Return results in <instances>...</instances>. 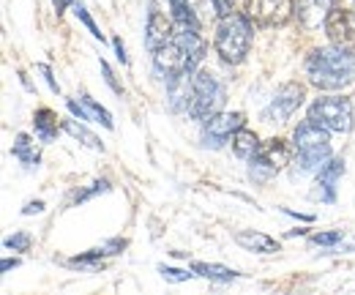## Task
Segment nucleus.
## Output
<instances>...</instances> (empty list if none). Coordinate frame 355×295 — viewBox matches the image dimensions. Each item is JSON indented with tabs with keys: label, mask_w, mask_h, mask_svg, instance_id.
I'll return each mask as SVG.
<instances>
[{
	"label": "nucleus",
	"mask_w": 355,
	"mask_h": 295,
	"mask_svg": "<svg viewBox=\"0 0 355 295\" xmlns=\"http://www.w3.org/2000/svg\"><path fill=\"white\" fill-rule=\"evenodd\" d=\"M243 112H216L208 121H202V145L205 148H222L238 128H243Z\"/></svg>",
	"instance_id": "1a4fd4ad"
},
{
	"label": "nucleus",
	"mask_w": 355,
	"mask_h": 295,
	"mask_svg": "<svg viewBox=\"0 0 355 295\" xmlns=\"http://www.w3.org/2000/svg\"><path fill=\"white\" fill-rule=\"evenodd\" d=\"M101 71H104V80H107V85H110V87H112L115 93H123V87H121V83L115 80V74H112V69H110V66H107L104 60H101Z\"/></svg>",
	"instance_id": "c756f323"
},
{
	"label": "nucleus",
	"mask_w": 355,
	"mask_h": 295,
	"mask_svg": "<svg viewBox=\"0 0 355 295\" xmlns=\"http://www.w3.org/2000/svg\"><path fill=\"white\" fill-rule=\"evenodd\" d=\"M295 14V0H246V17L260 28H279Z\"/></svg>",
	"instance_id": "0eeeda50"
},
{
	"label": "nucleus",
	"mask_w": 355,
	"mask_h": 295,
	"mask_svg": "<svg viewBox=\"0 0 355 295\" xmlns=\"http://www.w3.org/2000/svg\"><path fill=\"white\" fill-rule=\"evenodd\" d=\"M3 246H6V249H14V252H28V249H31V235H28V233H17V235L6 238Z\"/></svg>",
	"instance_id": "c85d7f7f"
},
{
	"label": "nucleus",
	"mask_w": 355,
	"mask_h": 295,
	"mask_svg": "<svg viewBox=\"0 0 355 295\" xmlns=\"http://www.w3.org/2000/svg\"><path fill=\"white\" fill-rule=\"evenodd\" d=\"M214 47L224 63H232V66L243 63L249 55V47H252V19L246 14H235V11L227 17H219Z\"/></svg>",
	"instance_id": "f03ea898"
},
{
	"label": "nucleus",
	"mask_w": 355,
	"mask_h": 295,
	"mask_svg": "<svg viewBox=\"0 0 355 295\" xmlns=\"http://www.w3.org/2000/svg\"><path fill=\"white\" fill-rule=\"evenodd\" d=\"M290 159H293V151H290V145H287L284 140H268L266 145H260V151H257V156H254V162L266 165V167H270L273 172L287 167Z\"/></svg>",
	"instance_id": "4468645a"
},
{
	"label": "nucleus",
	"mask_w": 355,
	"mask_h": 295,
	"mask_svg": "<svg viewBox=\"0 0 355 295\" xmlns=\"http://www.w3.org/2000/svg\"><path fill=\"white\" fill-rule=\"evenodd\" d=\"M167 3H170L175 28H197V31H200V22H197V17H194L189 0H167Z\"/></svg>",
	"instance_id": "4be33fe9"
},
{
	"label": "nucleus",
	"mask_w": 355,
	"mask_h": 295,
	"mask_svg": "<svg viewBox=\"0 0 355 295\" xmlns=\"http://www.w3.org/2000/svg\"><path fill=\"white\" fill-rule=\"evenodd\" d=\"M304 99H306L304 85L284 83L276 90V96L270 99V104L263 110V121H266V124H276V126L287 124V121L298 112V107L304 104Z\"/></svg>",
	"instance_id": "423d86ee"
},
{
	"label": "nucleus",
	"mask_w": 355,
	"mask_h": 295,
	"mask_svg": "<svg viewBox=\"0 0 355 295\" xmlns=\"http://www.w3.org/2000/svg\"><path fill=\"white\" fill-rule=\"evenodd\" d=\"M101 249H104L107 254H121L123 249H126V241L112 238V241H104V244H101Z\"/></svg>",
	"instance_id": "7c9ffc66"
},
{
	"label": "nucleus",
	"mask_w": 355,
	"mask_h": 295,
	"mask_svg": "<svg viewBox=\"0 0 355 295\" xmlns=\"http://www.w3.org/2000/svg\"><path fill=\"white\" fill-rule=\"evenodd\" d=\"M69 110H71V115L74 118H80V121H96V124H101L104 128H112V115L101 107V104H96L90 96H80V101L77 99H69Z\"/></svg>",
	"instance_id": "ddd939ff"
},
{
	"label": "nucleus",
	"mask_w": 355,
	"mask_h": 295,
	"mask_svg": "<svg viewBox=\"0 0 355 295\" xmlns=\"http://www.w3.org/2000/svg\"><path fill=\"white\" fill-rule=\"evenodd\" d=\"M63 128H66V131H69V134H71L74 140H80V142H85V145H88V148H93V151H104V145H101V140H98V137H96L93 131H88V128H85V126H80L77 121H66V124H63Z\"/></svg>",
	"instance_id": "b1692460"
},
{
	"label": "nucleus",
	"mask_w": 355,
	"mask_h": 295,
	"mask_svg": "<svg viewBox=\"0 0 355 295\" xmlns=\"http://www.w3.org/2000/svg\"><path fill=\"white\" fill-rule=\"evenodd\" d=\"M175 39V25L159 11V8H150L148 14V25H145V44L150 52H156L159 47L170 44Z\"/></svg>",
	"instance_id": "f8f14e48"
},
{
	"label": "nucleus",
	"mask_w": 355,
	"mask_h": 295,
	"mask_svg": "<svg viewBox=\"0 0 355 295\" xmlns=\"http://www.w3.org/2000/svg\"><path fill=\"white\" fill-rule=\"evenodd\" d=\"M257 151H260V140H257L254 131H249V128L243 126L232 134V153L238 159H249L252 162L257 156Z\"/></svg>",
	"instance_id": "a211bd4d"
},
{
	"label": "nucleus",
	"mask_w": 355,
	"mask_h": 295,
	"mask_svg": "<svg viewBox=\"0 0 355 295\" xmlns=\"http://www.w3.org/2000/svg\"><path fill=\"white\" fill-rule=\"evenodd\" d=\"M104 192H110V183L107 180H96V183H90V189H83V192L74 194V203H85V200L96 197V194H104Z\"/></svg>",
	"instance_id": "cd10ccee"
},
{
	"label": "nucleus",
	"mask_w": 355,
	"mask_h": 295,
	"mask_svg": "<svg viewBox=\"0 0 355 295\" xmlns=\"http://www.w3.org/2000/svg\"><path fill=\"white\" fill-rule=\"evenodd\" d=\"M191 77L194 74H178L173 80H167V93H170V107L180 112V110H189V101H191Z\"/></svg>",
	"instance_id": "dca6fc26"
},
{
	"label": "nucleus",
	"mask_w": 355,
	"mask_h": 295,
	"mask_svg": "<svg viewBox=\"0 0 355 295\" xmlns=\"http://www.w3.org/2000/svg\"><path fill=\"white\" fill-rule=\"evenodd\" d=\"M295 151H298V172H320L331 159V142L328 128L317 126L314 121L298 124L295 134Z\"/></svg>",
	"instance_id": "7ed1b4c3"
},
{
	"label": "nucleus",
	"mask_w": 355,
	"mask_h": 295,
	"mask_svg": "<svg viewBox=\"0 0 355 295\" xmlns=\"http://www.w3.org/2000/svg\"><path fill=\"white\" fill-rule=\"evenodd\" d=\"M39 71H42V74H44L46 85H49V87H52V90H55V93H60V85H58V80H55V77H52V69H49V66H39Z\"/></svg>",
	"instance_id": "473e14b6"
},
{
	"label": "nucleus",
	"mask_w": 355,
	"mask_h": 295,
	"mask_svg": "<svg viewBox=\"0 0 355 295\" xmlns=\"http://www.w3.org/2000/svg\"><path fill=\"white\" fill-rule=\"evenodd\" d=\"M11 153H14V159H19L25 167L39 165V159H42L39 145L31 140V134H17V137H14V145H11Z\"/></svg>",
	"instance_id": "aec40b11"
},
{
	"label": "nucleus",
	"mask_w": 355,
	"mask_h": 295,
	"mask_svg": "<svg viewBox=\"0 0 355 295\" xmlns=\"http://www.w3.org/2000/svg\"><path fill=\"white\" fill-rule=\"evenodd\" d=\"M19 265V260H3V265H0V271L6 273V271H11V268H17Z\"/></svg>",
	"instance_id": "e433bc0d"
},
{
	"label": "nucleus",
	"mask_w": 355,
	"mask_h": 295,
	"mask_svg": "<svg viewBox=\"0 0 355 295\" xmlns=\"http://www.w3.org/2000/svg\"><path fill=\"white\" fill-rule=\"evenodd\" d=\"M33 126H36V137H39L42 142H52V140L58 137V115L44 107V110H39V112L33 115Z\"/></svg>",
	"instance_id": "412c9836"
},
{
	"label": "nucleus",
	"mask_w": 355,
	"mask_h": 295,
	"mask_svg": "<svg viewBox=\"0 0 355 295\" xmlns=\"http://www.w3.org/2000/svg\"><path fill=\"white\" fill-rule=\"evenodd\" d=\"M211 3H214V8H216V14H219V17L232 14V0H211Z\"/></svg>",
	"instance_id": "2f4dec72"
},
{
	"label": "nucleus",
	"mask_w": 355,
	"mask_h": 295,
	"mask_svg": "<svg viewBox=\"0 0 355 295\" xmlns=\"http://www.w3.org/2000/svg\"><path fill=\"white\" fill-rule=\"evenodd\" d=\"M342 238H345L342 230H331V233H317V235H311L309 244L311 246H336V244H342Z\"/></svg>",
	"instance_id": "a878e982"
},
{
	"label": "nucleus",
	"mask_w": 355,
	"mask_h": 295,
	"mask_svg": "<svg viewBox=\"0 0 355 295\" xmlns=\"http://www.w3.org/2000/svg\"><path fill=\"white\" fill-rule=\"evenodd\" d=\"M74 14H77V19H80V22H83V25L88 28L90 33H93V39H101V42H104V33H101V31L96 28V22H93V17H90V14H88V8H85L83 3H74Z\"/></svg>",
	"instance_id": "bb28decb"
},
{
	"label": "nucleus",
	"mask_w": 355,
	"mask_h": 295,
	"mask_svg": "<svg viewBox=\"0 0 355 295\" xmlns=\"http://www.w3.org/2000/svg\"><path fill=\"white\" fill-rule=\"evenodd\" d=\"M71 3H74V0H52V6H55V11H58V14H63Z\"/></svg>",
	"instance_id": "c9c22d12"
},
{
	"label": "nucleus",
	"mask_w": 355,
	"mask_h": 295,
	"mask_svg": "<svg viewBox=\"0 0 355 295\" xmlns=\"http://www.w3.org/2000/svg\"><path fill=\"white\" fill-rule=\"evenodd\" d=\"M159 273H162V279L164 282H170V285H180V282H189V279H194L197 273L191 271H180V268H167V265H159Z\"/></svg>",
	"instance_id": "393cba45"
},
{
	"label": "nucleus",
	"mask_w": 355,
	"mask_h": 295,
	"mask_svg": "<svg viewBox=\"0 0 355 295\" xmlns=\"http://www.w3.org/2000/svg\"><path fill=\"white\" fill-rule=\"evenodd\" d=\"M112 44H115V52H118V60L126 66L129 63V55H126V49H123V42L121 39H112Z\"/></svg>",
	"instance_id": "f704fd0d"
},
{
	"label": "nucleus",
	"mask_w": 355,
	"mask_h": 295,
	"mask_svg": "<svg viewBox=\"0 0 355 295\" xmlns=\"http://www.w3.org/2000/svg\"><path fill=\"white\" fill-rule=\"evenodd\" d=\"M224 99H227L224 85L208 71H197L191 77V101H189L186 112L194 121H208L211 115H216L224 107Z\"/></svg>",
	"instance_id": "20e7f679"
},
{
	"label": "nucleus",
	"mask_w": 355,
	"mask_h": 295,
	"mask_svg": "<svg viewBox=\"0 0 355 295\" xmlns=\"http://www.w3.org/2000/svg\"><path fill=\"white\" fill-rule=\"evenodd\" d=\"M309 121L328 131L347 134L353 128V104L345 96H322L309 107Z\"/></svg>",
	"instance_id": "39448f33"
},
{
	"label": "nucleus",
	"mask_w": 355,
	"mask_h": 295,
	"mask_svg": "<svg viewBox=\"0 0 355 295\" xmlns=\"http://www.w3.org/2000/svg\"><path fill=\"white\" fill-rule=\"evenodd\" d=\"M42 211H44V203H42V200H36V203H28V205L22 208V213H25V216H33V213H42Z\"/></svg>",
	"instance_id": "72a5a7b5"
},
{
	"label": "nucleus",
	"mask_w": 355,
	"mask_h": 295,
	"mask_svg": "<svg viewBox=\"0 0 355 295\" xmlns=\"http://www.w3.org/2000/svg\"><path fill=\"white\" fill-rule=\"evenodd\" d=\"M353 11H355V0H353Z\"/></svg>",
	"instance_id": "4c0bfd02"
},
{
	"label": "nucleus",
	"mask_w": 355,
	"mask_h": 295,
	"mask_svg": "<svg viewBox=\"0 0 355 295\" xmlns=\"http://www.w3.org/2000/svg\"><path fill=\"white\" fill-rule=\"evenodd\" d=\"M153 66H156V71H159L164 80H173L178 74H186V71H189V58H186L183 47L173 39L170 44H164V47H159V49L153 52ZM189 74H191V71H189Z\"/></svg>",
	"instance_id": "9d476101"
},
{
	"label": "nucleus",
	"mask_w": 355,
	"mask_h": 295,
	"mask_svg": "<svg viewBox=\"0 0 355 295\" xmlns=\"http://www.w3.org/2000/svg\"><path fill=\"white\" fill-rule=\"evenodd\" d=\"M191 271H194L197 276H202V279H208V282H219V285L235 282V279L241 276L238 271H232V268H227V265H216V262H194Z\"/></svg>",
	"instance_id": "6ab92c4d"
},
{
	"label": "nucleus",
	"mask_w": 355,
	"mask_h": 295,
	"mask_svg": "<svg viewBox=\"0 0 355 295\" xmlns=\"http://www.w3.org/2000/svg\"><path fill=\"white\" fill-rule=\"evenodd\" d=\"M104 257H107V252L98 246V249H90V252L80 254V257L66 260V265H69V268H80V271H98Z\"/></svg>",
	"instance_id": "5701e85b"
},
{
	"label": "nucleus",
	"mask_w": 355,
	"mask_h": 295,
	"mask_svg": "<svg viewBox=\"0 0 355 295\" xmlns=\"http://www.w3.org/2000/svg\"><path fill=\"white\" fill-rule=\"evenodd\" d=\"M345 175V162L342 159H328L325 167L317 172V189H311V200L320 203H334L336 200V180Z\"/></svg>",
	"instance_id": "9b49d317"
},
{
	"label": "nucleus",
	"mask_w": 355,
	"mask_h": 295,
	"mask_svg": "<svg viewBox=\"0 0 355 295\" xmlns=\"http://www.w3.org/2000/svg\"><path fill=\"white\" fill-rule=\"evenodd\" d=\"M325 33H328L334 47L345 49L347 55L355 58V11L334 6L328 19H325Z\"/></svg>",
	"instance_id": "6e6552de"
},
{
	"label": "nucleus",
	"mask_w": 355,
	"mask_h": 295,
	"mask_svg": "<svg viewBox=\"0 0 355 295\" xmlns=\"http://www.w3.org/2000/svg\"><path fill=\"white\" fill-rule=\"evenodd\" d=\"M331 8H334V0H301L298 3V17L304 19L306 28H317L320 22L325 25Z\"/></svg>",
	"instance_id": "f3484780"
},
{
	"label": "nucleus",
	"mask_w": 355,
	"mask_h": 295,
	"mask_svg": "<svg viewBox=\"0 0 355 295\" xmlns=\"http://www.w3.org/2000/svg\"><path fill=\"white\" fill-rule=\"evenodd\" d=\"M306 77L317 90H345L355 83V58L339 47H320L306 60Z\"/></svg>",
	"instance_id": "f257e3e1"
},
{
	"label": "nucleus",
	"mask_w": 355,
	"mask_h": 295,
	"mask_svg": "<svg viewBox=\"0 0 355 295\" xmlns=\"http://www.w3.org/2000/svg\"><path fill=\"white\" fill-rule=\"evenodd\" d=\"M235 244L246 252H257V254H276L282 246L276 238H270L266 233H257V230H241L235 233Z\"/></svg>",
	"instance_id": "2eb2a0df"
}]
</instances>
